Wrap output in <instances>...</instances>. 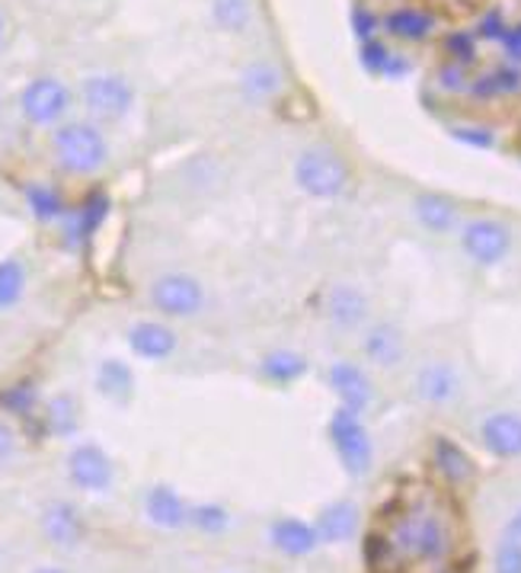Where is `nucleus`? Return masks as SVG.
<instances>
[{
  "label": "nucleus",
  "mask_w": 521,
  "mask_h": 573,
  "mask_svg": "<svg viewBox=\"0 0 521 573\" xmlns=\"http://www.w3.org/2000/svg\"><path fill=\"white\" fill-rule=\"evenodd\" d=\"M212 20L237 36L253 23V0H212Z\"/></svg>",
  "instance_id": "obj_33"
},
{
  "label": "nucleus",
  "mask_w": 521,
  "mask_h": 573,
  "mask_svg": "<svg viewBox=\"0 0 521 573\" xmlns=\"http://www.w3.org/2000/svg\"><path fill=\"white\" fill-rule=\"evenodd\" d=\"M349 26L359 42H369V38L381 36V13L369 7V3H355L352 13H349Z\"/></svg>",
  "instance_id": "obj_38"
},
{
  "label": "nucleus",
  "mask_w": 521,
  "mask_h": 573,
  "mask_svg": "<svg viewBox=\"0 0 521 573\" xmlns=\"http://www.w3.org/2000/svg\"><path fill=\"white\" fill-rule=\"evenodd\" d=\"M352 173L346 167V160L330 148H307L298 154L295 160V187L310 199L330 202L339 199L342 192L349 190Z\"/></svg>",
  "instance_id": "obj_3"
},
{
  "label": "nucleus",
  "mask_w": 521,
  "mask_h": 573,
  "mask_svg": "<svg viewBox=\"0 0 521 573\" xmlns=\"http://www.w3.org/2000/svg\"><path fill=\"white\" fill-rule=\"evenodd\" d=\"M410 71H412L410 55H404V52H390V58H387V65H384L381 77H387V80H404Z\"/></svg>",
  "instance_id": "obj_43"
},
{
  "label": "nucleus",
  "mask_w": 521,
  "mask_h": 573,
  "mask_svg": "<svg viewBox=\"0 0 521 573\" xmlns=\"http://www.w3.org/2000/svg\"><path fill=\"white\" fill-rule=\"evenodd\" d=\"M327 321L333 324L336 330L349 334V330H359L362 324H369V314H372V305H369V295L359 289V285H349V282H339L327 292Z\"/></svg>",
  "instance_id": "obj_15"
},
{
  "label": "nucleus",
  "mask_w": 521,
  "mask_h": 573,
  "mask_svg": "<svg viewBox=\"0 0 521 573\" xmlns=\"http://www.w3.org/2000/svg\"><path fill=\"white\" fill-rule=\"evenodd\" d=\"M150 307L170 321H189V317H199L205 311V285L192 276V272H163L150 282L148 289Z\"/></svg>",
  "instance_id": "obj_5"
},
{
  "label": "nucleus",
  "mask_w": 521,
  "mask_h": 573,
  "mask_svg": "<svg viewBox=\"0 0 521 573\" xmlns=\"http://www.w3.org/2000/svg\"><path fill=\"white\" fill-rule=\"evenodd\" d=\"M464 382L451 362H426L416 372V397L429 407H448L461 397Z\"/></svg>",
  "instance_id": "obj_16"
},
{
  "label": "nucleus",
  "mask_w": 521,
  "mask_h": 573,
  "mask_svg": "<svg viewBox=\"0 0 521 573\" xmlns=\"http://www.w3.org/2000/svg\"><path fill=\"white\" fill-rule=\"evenodd\" d=\"M390 45L384 42V38H369V42H362L359 45V61H362V68L369 71V75L381 77V71H384V65H387V58H390Z\"/></svg>",
  "instance_id": "obj_39"
},
{
  "label": "nucleus",
  "mask_w": 521,
  "mask_h": 573,
  "mask_svg": "<svg viewBox=\"0 0 521 573\" xmlns=\"http://www.w3.org/2000/svg\"><path fill=\"white\" fill-rule=\"evenodd\" d=\"M480 439L496 459H521V414L499 411L480 426Z\"/></svg>",
  "instance_id": "obj_21"
},
{
  "label": "nucleus",
  "mask_w": 521,
  "mask_h": 573,
  "mask_svg": "<svg viewBox=\"0 0 521 573\" xmlns=\"http://www.w3.org/2000/svg\"><path fill=\"white\" fill-rule=\"evenodd\" d=\"M33 573H68V571H65V568H38V571Z\"/></svg>",
  "instance_id": "obj_47"
},
{
  "label": "nucleus",
  "mask_w": 521,
  "mask_h": 573,
  "mask_svg": "<svg viewBox=\"0 0 521 573\" xmlns=\"http://www.w3.org/2000/svg\"><path fill=\"white\" fill-rule=\"evenodd\" d=\"M412 215L429 234H451L461 225V209L442 192H422L412 202Z\"/></svg>",
  "instance_id": "obj_23"
},
{
  "label": "nucleus",
  "mask_w": 521,
  "mask_h": 573,
  "mask_svg": "<svg viewBox=\"0 0 521 573\" xmlns=\"http://www.w3.org/2000/svg\"><path fill=\"white\" fill-rule=\"evenodd\" d=\"M307 372H310V362H307V356H301L298 349H269L260 359V375L279 387L301 382Z\"/></svg>",
  "instance_id": "obj_28"
},
{
  "label": "nucleus",
  "mask_w": 521,
  "mask_h": 573,
  "mask_svg": "<svg viewBox=\"0 0 521 573\" xmlns=\"http://www.w3.org/2000/svg\"><path fill=\"white\" fill-rule=\"evenodd\" d=\"M20 113L36 128H58L71 113V90L58 77H33L20 93Z\"/></svg>",
  "instance_id": "obj_7"
},
{
  "label": "nucleus",
  "mask_w": 521,
  "mask_h": 573,
  "mask_svg": "<svg viewBox=\"0 0 521 573\" xmlns=\"http://www.w3.org/2000/svg\"><path fill=\"white\" fill-rule=\"evenodd\" d=\"M16 449H20V436H16V429H13L7 420H0V464L13 461Z\"/></svg>",
  "instance_id": "obj_44"
},
{
  "label": "nucleus",
  "mask_w": 521,
  "mask_h": 573,
  "mask_svg": "<svg viewBox=\"0 0 521 573\" xmlns=\"http://www.w3.org/2000/svg\"><path fill=\"white\" fill-rule=\"evenodd\" d=\"M189 526L202 536L215 538L224 536L234 526V519H230V509L218 499H199L189 506Z\"/></svg>",
  "instance_id": "obj_32"
},
{
  "label": "nucleus",
  "mask_w": 521,
  "mask_h": 573,
  "mask_svg": "<svg viewBox=\"0 0 521 573\" xmlns=\"http://www.w3.org/2000/svg\"><path fill=\"white\" fill-rule=\"evenodd\" d=\"M145 519L160 532H180L189 526V503L173 484H154L145 494Z\"/></svg>",
  "instance_id": "obj_17"
},
{
  "label": "nucleus",
  "mask_w": 521,
  "mask_h": 573,
  "mask_svg": "<svg viewBox=\"0 0 521 573\" xmlns=\"http://www.w3.org/2000/svg\"><path fill=\"white\" fill-rule=\"evenodd\" d=\"M499 48H502V55H506L509 65L521 68V23L506 26V33H502V38H499Z\"/></svg>",
  "instance_id": "obj_42"
},
{
  "label": "nucleus",
  "mask_w": 521,
  "mask_h": 573,
  "mask_svg": "<svg viewBox=\"0 0 521 573\" xmlns=\"http://www.w3.org/2000/svg\"><path fill=\"white\" fill-rule=\"evenodd\" d=\"M451 138L474 148V151H492L496 148V132L489 125H477V122L451 125Z\"/></svg>",
  "instance_id": "obj_36"
},
{
  "label": "nucleus",
  "mask_w": 521,
  "mask_h": 573,
  "mask_svg": "<svg viewBox=\"0 0 521 573\" xmlns=\"http://www.w3.org/2000/svg\"><path fill=\"white\" fill-rule=\"evenodd\" d=\"M38 529L48 538V544L61 548V551H77L87 541V523L83 513L77 509L71 499H52L45 503L42 516H38Z\"/></svg>",
  "instance_id": "obj_12"
},
{
  "label": "nucleus",
  "mask_w": 521,
  "mask_h": 573,
  "mask_svg": "<svg viewBox=\"0 0 521 573\" xmlns=\"http://www.w3.org/2000/svg\"><path fill=\"white\" fill-rule=\"evenodd\" d=\"M327 432H330V442H333V452L342 464V471L349 478H365L374 464V442L362 414L336 407L333 417L327 423Z\"/></svg>",
  "instance_id": "obj_4"
},
{
  "label": "nucleus",
  "mask_w": 521,
  "mask_h": 573,
  "mask_svg": "<svg viewBox=\"0 0 521 573\" xmlns=\"http://www.w3.org/2000/svg\"><path fill=\"white\" fill-rule=\"evenodd\" d=\"M390 541L400 554V561H422V564H442L451 554V532L448 523L426 506H412L400 513L390 526Z\"/></svg>",
  "instance_id": "obj_1"
},
{
  "label": "nucleus",
  "mask_w": 521,
  "mask_h": 573,
  "mask_svg": "<svg viewBox=\"0 0 521 573\" xmlns=\"http://www.w3.org/2000/svg\"><path fill=\"white\" fill-rule=\"evenodd\" d=\"M506 538H512V541H519L521 544V506L509 516V523H506V532H502Z\"/></svg>",
  "instance_id": "obj_45"
},
{
  "label": "nucleus",
  "mask_w": 521,
  "mask_h": 573,
  "mask_svg": "<svg viewBox=\"0 0 521 573\" xmlns=\"http://www.w3.org/2000/svg\"><path fill=\"white\" fill-rule=\"evenodd\" d=\"M519 93L521 68L509 65V61L489 68V71H480L467 83V97H474V100H499V97H519Z\"/></svg>",
  "instance_id": "obj_26"
},
{
  "label": "nucleus",
  "mask_w": 521,
  "mask_h": 573,
  "mask_svg": "<svg viewBox=\"0 0 521 573\" xmlns=\"http://www.w3.org/2000/svg\"><path fill=\"white\" fill-rule=\"evenodd\" d=\"M359 519H362V509L355 499H333L317 513L314 529L320 544H346L359 532Z\"/></svg>",
  "instance_id": "obj_19"
},
{
  "label": "nucleus",
  "mask_w": 521,
  "mask_h": 573,
  "mask_svg": "<svg viewBox=\"0 0 521 573\" xmlns=\"http://www.w3.org/2000/svg\"><path fill=\"white\" fill-rule=\"evenodd\" d=\"M42 432L52 436V439H75L77 429H80V404L71 391H58L52 394L45 404H42Z\"/></svg>",
  "instance_id": "obj_22"
},
{
  "label": "nucleus",
  "mask_w": 521,
  "mask_h": 573,
  "mask_svg": "<svg viewBox=\"0 0 521 573\" xmlns=\"http://www.w3.org/2000/svg\"><path fill=\"white\" fill-rule=\"evenodd\" d=\"M432 464H435V471L445 478L448 484H454V487L474 481V474H477L474 459H471L454 439H448V436H439V439L432 442Z\"/></svg>",
  "instance_id": "obj_27"
},
{
  "label": "nucleus",
  "mask_w": 521,
  "mask_h": 573,
  "mask_svg": "<svg viewBox=\"0 0 521 573\" xmlns=\"http://www.w3.org/2000/svg\"><path fill=\"white\" fill-rule=\"evenodd\" d=\"M52 154L68 177H93L110 164V142L100 132V125L77 119V122H61L55 128Z\"/></svg>",
  "instance_id": "obj_2"
},
{
  "label": "nucleus",
  "mask_w": 521,
  "mask_h": 573,
  "mask_svg": "<svg viewBox=\"0 0 521 573\" xmlns=\"http://www.w3.org/2000/svg\"><path fill=\"white\" fill-rule=\"evenodd\" d=\"M23 202H26V212L36 218L38 225H61V218L71 209L65 192L58 190L55 183H45V180L26 183L23 187Z\"/></svg>",
  "instance_id": "obj_24"
},
{
  "label": "nucleus",
  "mask_w": 521,
  "mask_h": 573,
  "mask_svg": "<svg viewBox=\"0 0 521 573\" xmlns=\"http://www.w3.org/2000/svg\"><path fill=\"white\" fill-rule=\"evenodd\" d=\"M30 289V269L20 257H0V314L23 305Z\"/></svg>",
  "instance_id": "obj_30"
},
{
  "label": "nucleus",
  "mask_w": 521,
  "mask_h": 573,
  "mask_svg": "<svg viewBox=\"0 0 521 573\" xmlns=\"http://www.w3.org/2000/svg\"><path fill=\"white\" fill-rule=\"evenodd\" d=\"M3 42H7V23H3V16H0V48H3Z\"/></svg>",
  "instance_id": "obj_46"
},
{
  "label": "nucleus",
  "mask_w": 521,
  "mask_h": 573,
  "mask_svg": "<svg viewBox=\"0 0 521 573\" xmlns=\"http://www.w3.org/2000/svg\"><path fill=\"white\" fill-rule=\"evenodd\" d=\"M492 573H521V544L512 538H499L492 551Z\"/></svg>",
  "instance_id": "obj_40"
},
{
  "label": "nucleus",
  "mask_w": 521,
  "mask_h": 573,
  "mask_svg": "<svg viewBox=\"0 0 521 573\" xmlns=\"http://www.w3.org/2000/svg\"><path fill=\"white\" fill-rule=\"evenodd\" d=\"M506 26H509V23H506L502 10H486L474 33H477V38H480V42H484V38H486V42H499V38H502V33H506Z\"/></svg>",
  "instance_id": "obj_41"
},
{
  "label": "nucleus",
  "mask_w": 521,
  "mask_h": 573,
  "mask_svg": "<svg viewBox=\"0 0 521 573\" xmlns=\"http://www.w3.org/2000/svg\"><path fill=\"white\" fill-rule=\"evenodd\" d=\"M381 30L390 38H400V42H429V38L439 33V16L429 10V7H419V3H400L394 10H387L381 16Z\"/></svg>",
  "instance_id": "obj_14"
},
{
  "label": "nucleus",
  "mask_w": 521,
  "mask_h": 573,
  "mask_svg": "<svg viewBox=\"0 0 521 573\" xmlns=\"http://www.w3.org/2000/svg\"><path fill=\"white\" fill-rule=\"evenodd\" d=\"M432 83H435V90H442V93H448V97H461V93H467V83H471V68L454 65V61H448L445 58V61L435 68Z\"/></svg>",
  "instance_id": "obj_35"
},
{
  "label": "nucleus",
  "mask_w": 521,
  "mask_h": 573,
  "mask_svg": "<svg viewBox=\"0 0 521 573\" xmlns=\"http://www.w3.org/2000/svg\"><path fill=\"white\" fill-rule=\"evenodd\" d=\"M327 384L336 394L339 407L352 411V414H365L374 404V382L372 375L352 362V359H339L327 369Z\"/></svg>",
  "instance_id": "obj_11"
},
{
  "label": "nucleus",
  "mask_w": 521,
  "mask_h": 573,
  "mask_svg": "<svg viewBox=\"0 0 521 573\" xmlns=\"http://www.w3.org/2000/svg\"><path fill=\"white\" fill-rule=\"evenodd\" d=\"M93 387L100 391V397H106L110 404H128L135 397V372L125 359H103L93 372Z\"/></svg>",
  "instance_id": "obj_25"
},
{
  "label": "nucleus",
  "mask_w": 521,
  "mask_h": 573,
  "mask_svg": "<svg viewBox=\"0 0 521 573\" xmlns=\"http://www.w3.org/2000/svg\"><path fill=\"white\" fill-rule=\"evenodd\" d=\"M38 387L30 379H20V382H10L0 387V411L7 417H16V420H33L38 417Z\"/></svg>",
  "instance_id": "obj_31"
},
{
  "label": "nucleus",
  "mask_w": 521,
  "mask_h": 573,
  "mask_svg": "<svg viewBox=\"0 0 521 573\" xmlns=\"http://www.w3.org/2000/svg\"><path fill=\"white\" fill-rule=\"evenodd\" d=\"M362 352H365V359H369L372 366L384 369V372L397 369V366L404 362V356H407L404 330H400L397 324H390V321H377V324H372V327L365 330Z\"/></svg>",
  "instance_id": "obj_18"
},
{
  "label": "nucleus",
  "mask_w": 521,
  "mask_h": 573,
  "mask_svg": "<svg viewBox=\"0 0 521 573\" xmlns=\"http://www.w3.org/2000/svg\"><path fill=\"white\" fill-rule=\"evenodd\" d=\"M125 344L132 349V356L141 359V362H167V359L177 356L180 337L167 321L141 317L125 330Z\"/></svg>",
  "instance_id": "obj_13"
},
{
  "label": "nucleus",
  "mask_w": 521,
  "mask_h": 573,
  "mask_svg": "<svg viewBox=\"0 0 521 573\" xmlns=\"http://www.w3.org/2000/svg\"><path fill=\"white\" fill-rule=\"evenodd\" d=\"M365 561H369V568L372 571H387L394 561H400V554H397V548H394V541L390 536H381V532H372V536L365 538Z\"/></svg>",
  "instance_id": "obj_37"
},
{
  "label": "nucleus",
  "mask_w": 521,
  "mask_h": 573,
  "mask_svg": "<svg viewBox=\"0 0 521 573\" xmlns=\"http://www.w3.org/2000/svg\"><path fill=\"white\" fill-rule=\"evenodd\" d=\"M461 250L477 267H499L512 250V231L496 218H471L461 225Z\"/></svg>",
  "instance_id": "obj_9"
},
{
  "label": "nucleus",
  "mask_w": 521,
  "mask_h": 573,
  "mask_svg": "<svg viewBox=\"0 0 521 573\" xmlns=\"http://www.w3.org/2000/svg\"><path fill=\"white\" fill-rule=\"evenodd\" d=\"M112 212V199L110 192L103 190H90L77 205L68 209V215L61 218V250L68 254H83L93 237L100 234V228L106 225Z\"/></svg>",
  "instance_id": "obj_6"
},
{
  "label": "nucleus",
  "mask_w": 521,
  "mask_h": 573,
  "mask_svg": "<svg viewBox=\"0 0 521 573\" xmlns=\"http://www.w3.org/2000/svg\"><path fill=\"white\" fill-rule=\"evenodd\" d=\"M282 87H285V77H282V71L275 65H269V61H253L240 75V93L247 100H253V103H265V100L279 97Z\"/></svg>",
  "instance_id": "obj_29"
},
{
  "label": "nucleus",
  "mask_w": 521,
  "mask_h": 573,
  "mask_svg": "<svg viewBox=\"0 0 521 573\" xmlns=\"http://www.w3.org/2000/svg\"><path fill=\"white\" fill-rule=\"evenodd\" d=\"M68 478L83 494H106L115 484V464L110 452L97 442H77L68 452Z\"/></svg>",
  "instance_id": "obj_10"
},
{
  "label": "nucleus",
  "mask_w": 521,
  "mask_h": 573,
  "mask_svg": "<svg viewBox=\"0 0 521 573\" xmlns=\"http://www.w3.org/2000/svg\"><path fill=\"white\" fill-rule=\"evenodd\" d=\"M80 100H83V110L100 119V122H118L132 113L135 106V87L125 80L122 75H90L83 77L80 83Z\"/></svg>",
  "instance_id": "obj_8"
},
{
  "label": "nucleus",
  "mask_w": 521,
  "mask_h": 573,
  "mask_svg": "<svg viewBox=\"0 0 521 573\" xmlns=\"http://www.w3.org/2000/svg\"><path fill=\"white\" fill-rule=\"evenodd\" d=\"M269 544L285 558H307L320 548V538L314 523H304L298 516H279L269 526Z\"/></svg>",
  "instance_id": "obj_20"
},
{
  "label": "nucleus",
  "mask_w": 521,
  "mask_h": 573,
  "mask_svg": "<svg viewBox=\"0 0 521 573\" xmlns=\"http://www.w3.org/2000/svg\"><path fill=\"white\" fill-rule=\"evenodd\" d=\"M442 48H445L448 61H454V65L474 68L480 61V38L471 30H451V33H445Z\"/></svg>",
  "instance_id": "obj_34"
}]
</instances>
